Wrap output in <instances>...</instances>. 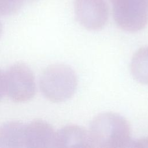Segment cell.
<instances>
[{
  "label": "cell",
  "instance_id": "6da1fadb",
  "mask_svg": "<svg viewBox=\"0 0 148 148\" xmlns=\"http://www.w3.org/2000/svg\"><path fill=\"white\" fill-rule=\"evenodd\" d=\"M131 127L121 115L106 112L94 118L88 132L92 147L123 148L131 144Z\"/></svg>",
  "mask_w": 148,
  "mask_h": 148
},
{
  "label": "cell",
  "instance_id": "7a4b0ae2",
  "mask_svg": "<svg viewBox=\"0 0 148 148\" xmlns=\"http://www.w3.org/2000/svg\"><path fill=\"white\" fill-rule=\"evenodd\" d=\"M77 84L74 71L69 66L55 64L42 72L39 86L43 96L53 102L65 101L74 94Z\"/></svg>",
  "mask_w": 148,
  "mask_h": 148
},
{
  "label": "cell",
  "instance_id": "3957f363",
  "mask_svg": "<svg viewBox=\"0 0 148 148\" xmlns=\"http://www.w3.org/2000/svg\"><path fill=\"white\" fill-rule=\"evenodd\" d=\"M116 24L128 32L141 30L148 23V0H110Z\"/></svg>",
  "mask_w": 148,
  "mask_h": 148
},
{
  "label": "cell",
  "instance_id": "277c9868",
  "mask_svg": "<svg viewBox=\"0 0 148 148\" xmlns=\"http://www.w3.org/2000/svg\"><path fill=\"white\" fill-rule=\"evenodd\" d=\"M6 92L16 102L31 100L36 90L35 78L31 68L23 62L14 64L5 72Z\"/></svg>",
  "mask_w": 148,
  "mask_h": 148
},
{
  "label": "cell",
  "instance_id": "5b68a950",
  "mask_svg": "<svg viewBox=\"0 0 148 148\" xmlns=\"http://www.w3.org/2000/svg\"><path fill=\"white\" fill-rule=\"evenodd\" d=\"M75 13L78 23L83 27L97 31L106 24L109 10L105 0H76Z\"/></svg>",
  "mask_w": 148,
  "mask_h": 148
},
{
  "label": "cell",
  "instance_id": "8992f818",
  "mask_svg": "<svg viewBox=\"0 0 148 148\" xmlns=\"http://www.w3.org/2000/svg\"><path fill=\"white\" fill-rule=\"evenodd\" d=\"M56 132L46 121L34 120L25 125V147H55Z\"/></svg>",
  "mask_w": 148,
  "mask_h": 148
},
{
  "label": "cell",
  "instance_id": "52a82bcc",
  "mask_svg": "<svg viewBox=\"0 0 148 148\" xmlns=\"http://www.w3.org/2000/svg\"><path fill=\"white\" fill-rule=\"evenodd\" d=\"M55 147H92L88 132L76 125H68L56 132Z\"/></svg>",
  "mask_w": 148,
  "mask_h": 148
},
{
  "label": "cell",
  "instance_id": "ba28073f",
  "mask_svg": "<svg viewBox=\"0 0 148 148\" xmlns=\"http://www.w3.org/2000/svg\"><path fill=\"white\" fill-rule=\"evenodd\" d=\"M25 125L18 121H11L1 125L0 147H25Z\"/></svg>",
  "mask_w": 148,
  "mask_h": 148
},
{
  "label": "cell",
  "instance_id": "9c48e42d",
  "mask_svg": "<svg viewBox=\"0 0 148 148\" xmlns=\"http://www.w3.org/2000/svg\"><path fill=\"white\" fill-rule=\"evenodd\" d=\"M130 70L136 80L148 84V46L141 47L134 53L130 64Z\"/></svg>",
  "mask_w": 148,
  "mask_h": 148
},
{
  "label": "cell",
  "instance_id": "30bf717a",
  "mask_svg": "<svg viewBox=\"0 0 148 148\" xmlns=\"http://www.w3.org/2000/svg\"><path fill=\"white\" fill-rule=\"evenodd\" d=\"M33 0H0V14L9 16L14 14L26 1Z\"/></svg>",
  "mask_w": 148,
  "mask_h": 148
},
{
  "label": "cell",
  "instance_id": "8fae6325",
  "mask_svg": "<svg viewBox=\"0 0 148 148\" xmlns=\"http://www.w3.org/2000/svg\"><path fill=\"white\" fill-rule=\"evenodd\" d=\"M5 94H6L5 75V72L0 69V101L3 99Z\"/></svg>",
  "mask_w": 148,
  "mask_h": 148
},
{
  "label": "cell",
  "instance_id": "7c38bea8",
  "mask_svg": "<svg viewBox=\"0 0 148 148\" xmlns=\"http://www.w3.org/2000/svg\"><path fill=\"white\" fill-rule=\"evenodd\" d=\"M133 144L132 146L135 147H148V138L139 139Z\"/></svg>",
  "mask_w": 148,
  "mask_h": 148
},
{
  "label": "cell",
  "instance_id": "4fadbf2b",
  "mask_svg": "<svg viewBox=\"0 0 148 148\" xmlns=\"http://www.w3.org/2000/svg\"><path fill=\"white\" fill-rule=\"evenodd\" d=\"M2 23L0 20V38L2 36Z\"/></svg>",
  "mask_w": 148,
  "mask_h": 148
}]
</instances>
